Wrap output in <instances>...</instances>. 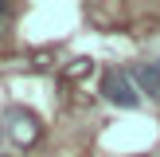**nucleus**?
<instances>
[{"instance_id": "nucleus-1", "label": "nucleus", "mask_w": 160, "mask_h": 157, "mask_svg": "<svg viewBox=\"0 0 160 157\" xmlns=\"http://www.w3.org/2000/svg\"><path fill=\"white\" fill-rule=\"evenodd\" d=\"M102 94H106V102H113V106H121V110H137L141 106V94L133 90V83H129L125 71H106V75H102Z\"/></svg>"}, {"instance_id": "nucleus-2", "label": "nucleus", "mask_w": 160, "mask_h": 157, "mask_svg": "<svg viewBox=\"0 0 160 157\" xmlns=\"http://www.w3.org/2000/svg\"><path fill=\"white\" fill-rule=\"evenodd\" d=\"M8 122H12V138L20 141V145H31V141L39 138V118L31 114V110L12 106V110H8Z\"/></svg>"}, {"instance_id": "nucleus-3", "label": "nucleus", "mask_w": 160, "mask_h": 157, "mask_svg": "<svg viewBox=\"0 0 160 157\" xmlns=\"http://www.w3.org/2000/svg\"><path fill=\"white\" fill-rule=\"evenodd\" d=\"M129 78H137L141 94L160 98V59H156V63H141V67H133V71H129Z\"/></svg>"}, {"instance_id": "nucleus-4", "label": "nucleus", "mask_w": 160, "mask_h": 157, "mask_svg": "<svg viewBox=\"0 0 160 157\" xmlns=\"http://www.w3.org/2000/svg\"><path fill=\"white\" fill-rule=\"evenodd\" d=\"M0 12H4V4H0Z\"/></svg>"}, {"instance_id": "nucleus-5", "label": "nucleus", "mask_w": 160, "mask_h": 157, "mask_svg": "<svg viewBox=\"0 0 160 157\" xmlns=\"http://www.w3.org/2000/svg\"><path fill=\"white\" fill-rule=\"evenodd\" d=\"M0 138H4V130H0Z\"/></svg>"}, {"instance_id": "nucleus-6", "label": "nucleus", "mask_w": 160, "mask_h": 157, "mask_svg": "<svg viewBox=\"0 0 160 157\" xmlns=\"http://www.w3.org/2000/svg\"><path fill=\"white\" fill-rule=\"evenodd\" d=\"M0 157H4V153H0Z\"/></svg>"}]
</instances>
